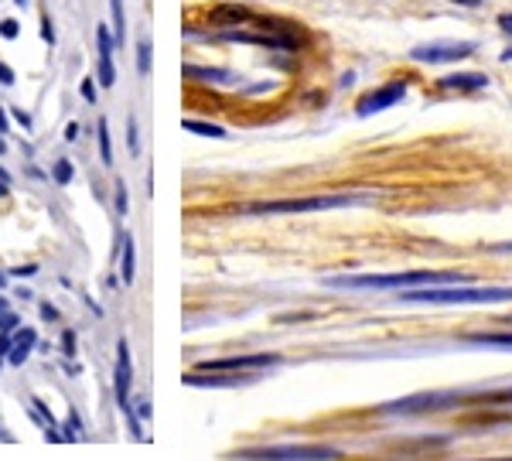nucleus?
<instances>
[{"instance_id": "nucleus-44", "label": "nucleus", "mask_w": 512, "mask_h": 461, "mask_svg": "<svg viewBox=\"0 0 512 461\" xmlns=\"http://www.w3.org/2000/svg\"><path fill=\"white\" fill-rule=\"evenodd\" d=\"M502 62H512V48H509V52H502Z\"/></svg>"}, {"instance_id": "nucleus-29", "label": "nucleus", "mask_w": 512, "mask_h": 461, "mask_svg": "<svg viewBox=\"0 0 512 461\" xmlns=\"http://www.w3.org/2000/svg\"><path fill=\"white\" fill-rule=\"evenodd\" d=\"M41 318H45V321H59V308H55V304H41Z\"/></svg>"}, {"instance_id": "nucleus-22", "label": "nucleus", "mask_w": 512, "mask_h": 461, "mask_svg": "<svg viewBox=\"0 0 512 461\" xmlns=\"http://www.w3.org/2000/svg\"><path fill=\"white\" fill-rule=\"evenodd\" d=\"M28 356H31V345L28 342H14V349L7 352V359H11L14 366H21V362L28 359Z\"/></svg>"}, {"instance_id": "nucleus-17", "label": "nucleus", "mask_w": 512, "mask_h": 461, "mask_svg": "<svg viewBox=\"0 0 512 461\" xmlns=\"http://www.w3.org/2000/svg\"><path fill=\"white\" fill-rule=\"evenodd\" d=\"M185 130H192V134H198V137H216V141H222L226 137V130L222 127H216V123H202V120H185L181 123Z\"/></svg>"}, {"instance_id": "nucleus-35", "label": "nucleus", "mask_w": 512, "mask_h": 461, "mask_svg": "<svg viewBox=\"0 0 512 461\" xmlns=\"http://www.w3.org/2000/svg\"><path fill=\"white\" fill-rule=\"evenodd\" d=\"M82 96H86V100H89V103H93V100H96V86H93V82H89V79H86V82H82Z\"/></svg>"}, {"instance_id": "nucleus-25", "label": "nucleus", "mask_w": 512, "mask_h": 461, "mask_svg": "<svg viewBox=\"0 0 512 461\" xmlns=\"http://www.w3.org/2000/svg\"><path fill=\"white\" fill-rule=\"evenodd\" d=\"M117 212L127 216V188H123V181H117Z\"/></svg>"}, {"instance_id": "nucleus-10", "label": "nucleus", "mask_w": 512, "mask_h": 461, "mask_svg": "<svg viewBox=\"0 0 512 461\" xmlns=\"http://www.w3.org/2000/svg\"><path fill=\"white\" fill-rule=\"evenodd\" d=\"M253 11L246 4H216L209 11L212 28H239V24H250Z\"/></svg>"}, {"instance_id": "nucleus-37", "label": "nucleus", "mask_w": 512, "mask_h": 461, "mask_svg": "<svg viewBox=\"0 0 512 461\" xmlns=\"http://www.w3.org/2000/svg\"><path fill=\"white\" fill-rule=\"evenodd\" d=\"M499 28L506 31V35H512V14H502V18H499Z\"/></svg>"}, {"instance_id": "nucleus-30", "label": "nucleus", "mask_w": 512, "mask_h": 461, "mask_svg": "<svg viewBox=\"0 0 512 461\" xmlns=\"http://www.w3.org/2000/svg\"><path fill=\"white\" fill-rule=\"evenodd\" d=\"M18 342H28V345H35V342H38V335H35V328H21V335H18Z\"/></svg>"}, {"instance_id": "nucleus-16", "label": "nucleus", "mask_w": 512, "mask_h": 461, "mask_svg": "<svg viewBox=\"0 0 512 461\" xmlns=\"http://www.w3.org/2000/svg\"><path fill=\"white\" fill-rule=\"evenodd\" d=\"M465 342H472V345H502V349H512V332H475V335H465Z\"/></svg>"}, {"instance_id": "nucleus-13", "label": "nucleus", "mask_w": 512, "mask_h": 461, "mask_svg": "<svg viewBox=\"0 0 512 461\" xmlns=\"http://www.w3.org/2000/svg\"><path fill=\"white\" fill-rule=\"evenodd\" d=\"M188 386H239V383H250L253 376H202L198 369H192V373L181 376Z\"/></svg>"}, {"instance_id": "nucleus-45", "label": "nucleus", "mask_w": 512, "mask_h": 461, "mask_svg": "<svg viewBox=\"0 0 512 461\" xmlns=\"http://www.w3.org/2000/svg\"><path fill=\"white\" fill-rule=\"evenodd\" d=\"M0 287H7V274H0Z\"/></svg>"}, {"instance_id": "nucleus-23", "label": "nucleus", "mask_w": 512, "mask_h": 461, "mask_svg": "<svg viewBox=\"0 0 512 461\" xmlns=\"http://www.w3.org/2000/svg\"><path fill=\"white\" fill-rule=\"evenodd\" d=\"M52 175H55V181H59V185H69V181H72V164L69 161H59V164H55Z\"/></svg>"}, {"instance_id": "nucleus-27", "label": "nucleus", "mask_w": 512, "mask_h": 461, "mask_svg": "<svg viewBox=\"0 0 512 461\" xmlns=\"http://www.w3.org/2000/svg\"><path fill=\"white\" fill-rule=\"evenodd\" d=\"M62 352H65V356H72V352H76V332L62 335Z\"/></svg>"}, {"instance_id": "nucleus-24", "label": "nucleus", "mask_w": 512, "mask_h": 461, "mask_svg": "<svg viewBox=\"0 0 512 461\" xmlns=\"http://www.w3.org/2000/svg\"><path fill=\"white\" fill-rule=\"evenodd\" d=\"M18 325H21L18 315H11V311H0V332H14Z\"/></svg>"}, {"instance_id": "nucleus-6", "label": "nucleus", "mask_w": 512, "mask_h": 461, "mask_svg": "<svg viewBox=\"0 0 512 461\" xmlns=\"http://www.w3.org/2000/svg\"><path fill=\"white\" fill-rule=\"evenodd\" d=\"M407 79H396V82H386V86L373 89V93H366L359 100V106H355V113L359 117H373V113H383L390 110V106L403 103V96H407Z\"/></svg>"}, {"instance_id": "nucleus-32", "label": "nucleus", "mask_w": 512, "mask_h": 461, "mask_svg": "<svg viewBox=\"0 0 512 461\" xmlns=\"http://www.w3.org/2000/svg\"><path fill=\"white\" fill-rule=\"evenodd\" d=\"M11 339H7V332H0V362H4V356H7V352H11Z\"/></svg>"}, {"instance_id": "nucleus-20", "label": "nucleus", "mask_w": 512, "mask_h": 461, "mask_svg": "<svg viewBox=\"0 0 512 461\" xmlns=\"http://www.w3.org/2000/svg\"><path fill=\"white\" fill-rule=\"evenodd\" d=\"M110 14H113V31H117V41H123V0H110Z\"/></svg>"}, {"instance_id": "nucleus-34", "label": "nucleus", "mask_w": 512, "mask_h": 461, "mask_svg": "<svg viewBox=\"0 0 512 461\" xmlns=\"http://www.w3.org/2000/svg\"><path fill=\"white\" fill-rule=\"evenodd\" d=\"M489 253H512V240L509 243H492V246H485Z\"/></svg>"}, {"instance_id": "nucleus-2", "label": "nucleus", "mask_w": 512, "mask_h": 461, "mask_svg": "<svg viewBox=\"0 0 512 461\" xmlns=\"http://www.w3.org/2000/svg\"><path fill=\"white\" fill-rule=\"evenodd\" d=\"M400 301H410V304H502V301H512V287L427 284V287H410L407 294H400Z\"/></svg>"}, {"instance_id": "nucleus-3", "label": "nucleus", "mask_w": 512, "mask_h": 461, "mask_svg": "<svg viewBox=\"0 0 512 461\" xmlns=\"http://www.w3.org/2000/svg\"><path fill=\"white\" fill-rule=\"evenodd\" d=\"M359 202L355 195H308V199H277V202H253L246 209H236L243 216H297V212H325Z\"/></svg>"}, {"instance_id": "nucleus-40", "label": "nucleus", "mask_w": 512, "mask_h": 461, "mask_svg": "<svg viewBox=\"0 0 512 461\" xmlns=\"http://www.w3.org/2000/svg\"><path fill=\"white\" fill-rule=\"evenodd\" d=\"M137 414H140V417H151V403H147V400H137Z\"/></svg>"}, {"instance_id": "nucleus-18", "label": "nucleus", "mask_w": 512, "mask_h": 461, "mask_svg": "<svg viewBox=\"0 0 512 461\" xmlns=\"http://www.w3.org/2000/svg\"><path fill=\"white\" fill-rule=\"evenodd\" d=\"M96 130H99V154H103V164L110 168V164H113V144H110V127H106V117L99 120Z\"/></svg>"}, {"instance_id": "nucleus-7", "label": "nucleus", "mask_w": 512, "mask_h": 461, "mask_svg": "<svg viewBox=\"0 0 512 461\" xmlns=\"http://www.w3.org/2000/svg\"><path fill=\"white\" fill-rule=\"evenodd\" d=\"M243 458L318 461V458H338V451H335V448H318V444H294V448H253V451H243Z\"/></svg>"}, {"instance_id": "nucleus-39", "label": "nucleus", "mask_w": 512, "mask_h": 461, "mask_svg": "<svg viewBox=\"0 0 512 461\" xmlns=\"http://www.w3.org/2000/svg\"><path fill=\"white\" fill-rule=\"evenodd\" d=\"M65 137H69V141H76V137H79V123L76 120H72L69 127H65Z\"/></svg>"}, {"instance_id": "nucleus-12", "label": "nucleus", "mask_w": 512, "mask_h": 461, "mask_svg": "<svg viewBox=\"0 0 512 461\" xmlns=\"http://www.w3.org/2000/svg\"><path fill=\"white\" fill-rule=\"evenodd\" d=\"M441 89H454V93H475V89H485L489 86V76L482 72H454V76H441L437 79Z\"/></svg>"}, {"instance_id": "nucleus-11", "label": "nucleus", "mask_w": 512, "mask_h": 461, "mask_svg": "<svg viewBox=\"0 0 512 461\" xmlns=\"http://www.w3.org/2000/svg\"><path fill=\"white\" fill-rule=\"evenodd\" d=\"M461 403H472V407H506V403H512V386H499V390H461Z\"/></svg>"}, {"instance_id": "nucleus-33", "label": "nucleus", "mask_w": 512, "mask_h": 461, "mask_svg": "<svg viewBox=\"0 0 512 461\" xmlns=\"http://www.w3.org/2000/svg\"><path fill=\"white\" fill-rule=\"evenodd\" d=\"M14 120H18L24 130H31V113H24V110H14Z\"/></svg>"}, {"instance_id": "nucleus-38", "label": "nucleus", "mask_w": 512, "mask_h": 461, "mask_svg": "<svg viewBox=\"0 0 512 461\" xmlns=\"http://www.w3.org/2000/svg\"><path fill=\"white\" fill-rule=\"evenodd\" d=\"M14 274H24V277H31V274H38V267H35V263H24V267H18V270H14Z\"/></svg>"}, {"instance_id": "nucleus-1", "label": "nucleus", "mask_w": 512, "mask_h": 461, "mask_svg": "<svg viewBox=\"0 0 512 461\" xmlns=\"http://www.w3.org/2000/svg\"><path fill=\"white\" fill-rule=\"evenodd\" d=\"M465 277L461 274H444V270H403V274H338L325 277L328 287H366V291H390V287H427V284H454Z\"/></svg>"}, {"instance_id": "nucleus-49", "label": "nucleus", "mask_w": 512, "mask_h": 461, "mask_svg": "<svg viewBox=\"0 0 512 461\" xmlns=\"http://www.w3.org/2000/svg\"><path fill=\"white\" fill-rule=\"evenodd\" d=\"M506 321H512V318H506Z\"/></svg>"}, {"instance_id": "nucleus-28", "label": "nucleus", "mask_w": 512, "mask_h": 461, "mask_svg": "<svg viewBox=\"0 0 512 461\" xmlns=\"http://www.w3.org/2000/svg\"><path fill=\"white\" fill-rule=\"evenodd\" d=\"M41 38H45L48 45H52V41H55V28H52V21H48V14H45V18H41Z\"/></svg>"}, {"instance_id": "nucleus-36", "label": "nucleus", "mask_w": 512, "mask_h": 461, "mask_svg": "<svg viewBox=\"0 0 512 461\" xmlns=\"http://www.w3.org/2000/svg\"><path fill=\"white\" fill-rule=\"evenodd\" d=\"M79 431H82L79 417H76V414H69V438H72V434H79Z\"/></svg>"}, {"instance_id": "nucleus-42", "label": "nucleus", "mask_w": 512, "mask_h": 461, "mask_svg": "<svg viewBox=\"0 0 512 461\" xmlns=\"http://www.w3.org/2000/svg\"><path fill=\"white\" fill-rule=\"evenodd\" d=\"M4 130H7V113L0 110V134H4Z\"/></svg>"}, {"instance_id": "nucleus-14", "label": "nucleus", "mask_w": 512, "mask_h": 461, "mask_svg": "<svg viewBox=\"0 0 512 461\" xmlns=\"http://www.w3.org/2000/svg\"><path fill=\"white\" fill-rule=\"evenodd\" d=\"M185 76L195 82H216V86H236V79L222 69H198V65H185Z\"/></svg>"}, {"instance_id": "nucleus-9", "label": "nucleus", "mask_w": 512, "mask_h": 461, "mask_svg": "<svg viewBox=\"0 0 512 461\" xmlns=\"http://www.w3.org/2000/svg\"><path fill=\"white\" fill-rule=\"evenodd\" d=\"M96 41H99V82H103V89H110L117 82V65H113V38L106 24L96 28Z\"/></svg>"}, {"instance_id": "nucleus-48", "label": "nucleus", "mask_w": 512, "mask_h": 461, "mask_svg": "<svg viewBox=\"0 0 512 461\" xmlns=\"http://www.w3.org/2000/svg\"><path fill=\"white\" fill-rule=\"evenodd\" d=\"M14 4H21V7H24V4H28V0H14Z\"/></svg>"}, {"instance_id": "nucleus-41", "label": "nucleus", "mask_w": 512, "mask_h": 461, "mask_svg": "<svg viewBox=\"0 0 512 461\" xmlns=\"http://www.w3.org/2000/svg\"><path fill=\"white\" fill-rule=\"evenodd\" d=\"M454 4H465V7H478L482 0H454Z\"/></svg>"}, {"instance_id": "nucleus-47", "label": "nucleus", "mask_w": 512, "mask_h": 461, "mask_svg": "<svg viewBox=\"0 0 512 461\" xmlns=\"http://www.w3.org/2000/svg\"><path fill=\"white\" fill-rule=\"evenodd\" d=\"M4 151H7V144H4V141H0V154H4Z\"/></svg>"}, {"instance_id": "nucleus-5", "label": "nucleus", "mask_w": 512, "mask_h": 461, "mask_svg": "<svg viewBox=\"0 0 512 461\" xmlns=\"http://www.w3.org/2000/svg\"><path fill=\"white\" fill-rule=\"evenodd\" d=\"M468 55H475V41H434V45H417L410 52V59L427 65H444V62H461Z\"/></svg>"}, {"instance_id": "nucleus-21", "label": "nucleus", "mask_w": 512, "mask_h": 461, "mask_svg": "<svg viewBox=\"0 0 512 461\" xmlns=\"http://www.w3.org/2000/svg\"><path fill=\"white\" fill-rule=\"evenodd\" d=\"M127 147H130V154H140V134H137L134 117H127Z\"/></svg>"}, {"instance_id": "nucleus-4", "label": "nucleus", "mask_w": 512, "mask_h": 461, "mask_svg": "<svg viewBox=\"0 0 512 461\" xmlns=\"http://www.w3.org/2000/svg\"><path fill=\"white\" fill-rule=\"evenodd\" d=\"M280 356L274 352H256V356H226V359H209L198 362V373H253V369H270L277 366Z\"/></svg>"}, {"instance_id": "nucleus-19", "label": "nucleus", "mask_w": 512, "mask_h": 461, "mask_svg": "<svg viewBox=\"0 0 512 461\" xmlns=\"http://www.w3.org/2000/svg\"><path fill=\"white\" fill-rule=\"evenodd\" d=\"M151 52H154V45L144 38L137 45V72H140V76H147V72H151Z\"/></svg>"}, {"instance_id": "nucleus-8", "label": "nucleus", "mask_w": 512, "mask_h": 461, "mask_svg": "<svg viewBox=\"0 0 512 461\" xmlns=\"http://www.w3.org/2000/svg\"><path fill=\"white\" fill-rule=\"evenodd\" d=\"M117 400L123 410H130V383H134V362H130V345L120 339L117 345Z\"/></svg>"}, {"instance_id": "nucleus-46", "label": "nucleus", "mask_w": 512, "mask_h": 461, "mask_svg": "<svg viewBox=\"0 0 512 461\" xmlns=\"http://www.w3.org/2000/svg\"><path fill=\"white\" fill-rule=\"evenodd\" d=\"M7 192V185H4V181H0V195H4Z\"/></svg>"}, {"instance_id": "nucleus-43", "label": "nucleus", "mask_w": 512, "mask_h": 461, "mask_svg": "<svg viewBox=\"0 0 512 461\" xmlns=\"http://www.w3.org/2000/svg\"><path fill=\"white\" fill-rule=\"evenodd\" d=\"M0 181H4V185H11V175H7L4 168H0Z\"/></svg>"}, {"instance_id": "nucleus-15", "label": "nucleus", "mask_w": 512, "mask_h": 461, "mask_svg": "<svg viewBox=\"0 0 512 461\" xmlns=\"http://www.w3.org/2000/svg\"><path fill=\"white\" fill-rule=\"evenodd\" d=\"M120 277H123V284H134V277H137V243H134V236H127V243H123Z\"/></svg>"}, {"instance_id": "nucleus-31", "label": "nucleus", "mask_w": 512, "mask_h": 461, "mask_svg": "<svg viewBox=\"0 0 512 461\" xmlns=\"http://www.w3.org/2000/svg\"><path fill=\"white\" fill-rule=\"evenodd\" d=\"M11 82H14V72L7 69L4 62H0V86H11Z\"/></svg>"}, {"instance_id": "nucleus-26", "label": "nucleus", "mask_w": 512, "mask_h": 461, "mask_svg": "<svg viewBox=\"0 0 512 461\" xmlns=\"http://www.w3.org/2000/svg\"><path fill=\"white\" fill-rule=\"evenodd\" d=\"M18 21H0V35L4 38H18Z\"/></svg>"}]
</instances>
